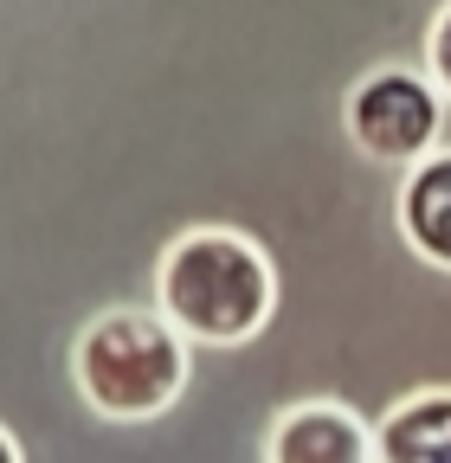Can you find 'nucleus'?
I'll return each mask as SVG.
<instances>
[{
	"instance_id": "1",
	"label": "nucleus",
	"mask_w": 451,
	"mask_h": 463,
	"mask_svg": "<svg viewBox=\"0 0 451 463\" xmlns=\"http://www.w3.org/2000/svg\"><path fill=\"white\" fill-rule=\"evenodd\" d=\"M155 309L194 347H245L277 309V270L239 225H187L155 258Z\"/></svg>"
},
{
	"instance_id": "2",
	"label": "nucleus",
	"mask_w": 451,
	"mask_h": 463,
	"mask_svg": "<svg viewBox=\"0 0 451 463\" xmlns=\"http://www.w3.org/2000/svg\"><path fill=\"white\" fill-rule=\"evenodd\" d=\"M187 373H194V341L161 309L117 303V309H97L72 335V386L110 425H149L175 412Z\"/></svg>"
},
{
	"instance_id": "3",
	"label": "nucleus",
	"mask_w": 451,
	"mask_h": 463,
	"mask_svg": "<svg viewBox=\"0 0 451 463\" xmlns=\"http://www.w3.org/2000/svg\"><path fill=\"white\" fill-rule=\"evenodd\" d=\"M342 123H349V142L380 161V167H400L413 174L426 155H438V129H445V97L432 90L426 71L413 65H374L355 78L349 103H342Z\"/></svg>"
},
{
	"instance_id": "4",
	"label": "nucleus",
	"mask_w": 451,
	"mask_h": 463,
	"mask_svg": "<svg viewBox=\"0 0 451 463\" xmlns=\"http://www.w3.org/2000/svg\"><path fill=\"white\" fill-rule=\"evenodd\" d=\"M264 463H374V425L349 399H297L264 425Z\"/></svg>"
},
{
	"instance_id": "5",
	"label": "nucleus",
	"mask_w": 451,
	"mask_h": 463,
	"mask_svg": "<svg viewBox=\"0 0 451 463\" xmlns=\"http://www.w3.org/2000/svg\"><path fill=\"white\" fill-rule=\"evenodd\" d=\"M393 225L419 264L451 270V148L426 155L413 174H400V194H393Z\"/></svg>"
},
{
	"instance_id": "6",
	"label": "nucleus",
	"mask_w": 451,
	"mask_h": 463,
	"mask_svg": "<svg viewBox=\"0 0 451 463\" xmlns=\"http://www.w3.org/2000/svg\"><path fill=\"white\" fill-rule=\"evenodd\" d=\"M374 463H451V386H413L374 425Z\"/></svg>"
},
{
	"instance_id": "7",
	"label": "nucleus",
	"mask_w": 451,
	"mask_h": 463,
	"mask_svg": "<svg viewBox=\"0 0 451 463\" xmlns=\"http://www.w3.org/2000/svg\"><path fill=\"white\" fill-rule=\"evenodd\" d=\"M426 78H432V90L451 103V0H445V7H432V20H426Z\"/></svg>"
},
{
	"instance_id": "8",
	"label": "nucleus",
	"mask_w": 451,
	"mask_h": 463,
	"mask_svg": "<svg viewBox=\"0 0 451 463\" xmlns=\"http://www.w3.org/2000/svg\"><path fill=\"white\" fill-rule=\"evenodd\" d=\"M0 457H7V463H26V444H20V431H14V425L0 431Z\"/></svg>"
}]
</instances>
